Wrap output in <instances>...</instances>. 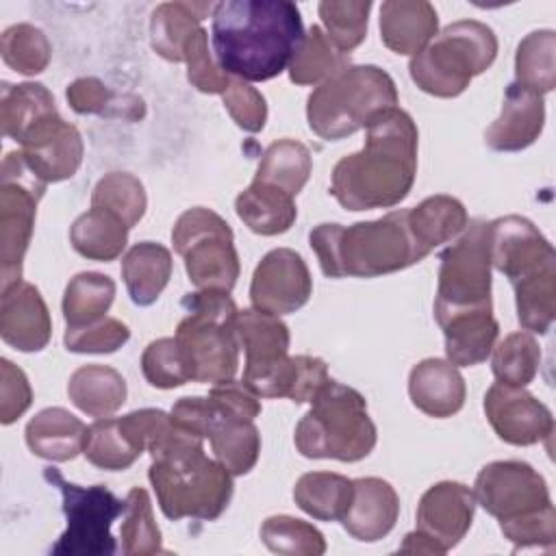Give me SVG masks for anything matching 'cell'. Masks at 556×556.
<instances>
[{"label":"cell","mask_w":556,"mask_h":556,"mask_svg":"<svg viewBox=\"0 0 556 556\" xmlns=\"http://www.w3.org/2000/svg\"><path fill=\"white\" fill-rule=\"evenodd\" d=\"M235 211L252 232L263 237L287 232L298 217L293 195L256 180L237 195Z\"/></svg>","instance_id":"f1b7e54d"},{"label":"cell","mask_w":556,"mask_h":556,"mask_svg":"<svg viewBox=\"0 0 556 556\" xmlns=\"http://www.w3.org/2000/svg\"><path fill=\"white\" fill-rule=\"evenodd\" d=\"M215 406H213V402L208 400V395L206 397H198V395H193V397H180L174 406H172V413H169V417H172V421L180 428V430H185V432H189V434H193V437H200V439H206L208 437V432H211V426H213V421H215Z\"/></svg>","instance_id":"680465c9"},{"label":"cell","mask_w":556,"mask_h":556,"mask_svg":"<svg viewBox=\"0 0 556 556\" xmlns=\"http://www.w3.org/2000/svg\"><path fill=\"white\" fill-rule=\"evenodd\" d=\"M33 402V389L26 374L9 358H0V421L4 426L20 419Z\"/></svg>","instance_id":"9f6ffc18"},{"label":"cell","mask_w":556,"mask_h":556,"mask_svg":"<svg viewBox=\"0 0 556 556\" xmlns=\"http://www.w3.org/2000/svg\"><path fill=\"white\" fill-rule=\"evenodd\" d=\"M348 65L350 54L337 50L319 26H311L300 50L289 63V78L295 85H321Z\"/></svg>","instance_id":"60d3db41"},{"label":"cell","mask_w":556,"mask_h":556,"mask_svg":"<svg viewBox=\"0 0 556 556\" xmlns=\"http://www.w3.org/2000/svg\"><path fill=\"white\" fill-rule=\"evenodd\" d=\"M439 30V17L426 0H389L380 7V39L395 54H417Z\"/></svg>","instance_id":"cb8c5ba5"},{"label":"cell","mask_w":556,"mask_h":556,"mask_svg":"<svg viewBox=\"0 0 556 556\" xmlns=\"http://www.w3.org/2000/svg\"><path fill=\"white\" fill-rule=\"evenodd\" d=\"M497 56V37L478 20H458L441 30L408 63L413 83L437 98L460 96L473 76L486 72Z\"/></svg>","instance_id":"ba28073f"},{"label":"cell","mask_w":556,"mask_h":556,"mask_svg":"<svg viewBox=\"0 0 556 556\" xmlns=\"http://www.w3.org/2000/svg\"><path fill=\"white\" fill-rule=\"evenodd\" d=\"M46 182L26 165L22 152H9L2 161L0 185V274L2 289L22 280V261L28 250L37 204L43 198Z\"/></svg>","instance_id":"7c38bea8"},{"label":"cell","mask_w":556,"mask_h":556,"mask_svg":"<svg viewBox=\"0 0 556 556\" xmlns=\"http://www.w3.org/2000/svg\"><path fill=\"white\" fill-rule=\"evenodd\" d=\"M545 124L543 96L510 83L500 117L484 130V141L495 152H519L532 146Z\"/></svg>","instance_id":"44dd1931"},{"label":"cell","mask_w":556,"mask_h":556,"mask_svg":"<svg viewBox=\"0 0 556 556\" xmlns=\"http://www.w3.org/2000/svg\"><path fill=\"white\" fill-rule=\"evenodd\" d=\"M169 276L172 254L161 243L139 241L122 258V278L137 306L154 304L167 287Z\"/></svg>","instance_id":"4316f807"},{"label":"cell","mask_w":556,"mask_h":556,"mask_svg":"<svg viewBox=\"0 0 556 556\" xmlns=\"http://www.w3.org/2000/svg\"><path fill=\"white\" fill-rule=\"evenodd\" d=\"M187 63V80L202 93H224L230 76L208 54V33L200 26L191 33L182 50Z\"/></svg>","instance_id":"816d5d0a"},{"label":"cell","mask_w":556,"mask_h":556,"mask_svg":"<svg viewBox=\"0 0 556 556\" xmlns=\"http://www.w3.org/2000/svg\"><path fill=\"white\" fill-rule=\"evenodd\" d=\"M54 98L41 83L9 85L2 83L0 124L2 135L22 143V139L41 122L56 115Z\"/></svg>","instance_id":"4dcf8cb0"},{"label":"cell","mask_w":556,"mask_h":556,"mask_svg":"<svg viewBox=\"0 0 556 556\" xmlns=\"http://www.w3.org/2000/svg\"><path fill=\"white\" fill-rule=\"evenodd\" d=\"M215 4L208 2H163L150 17V41L159 56L180 63L182 50L200 22L213 13Z\"/></svg>","instance_id":"f546056e"},{"label":"cell","mask_w":556,"mask_h":556,"mask_svg":"<svg viewBox=\"0 0 556 556\" xmlns=\"http://www.w3.org/2000/svg\"><path fill=\"white\" fill-rule=\"evenodd\" d=\"M87 428L76 415L61 406L39 410L24 430L28 450L46 460L65 463L85 450Z\"/></svg>","instance_id":"d4e9b609"},{"label":"cell","mask_w":556,"mask_h":556,"mask_svg":"<svg viewBox=\"0 0 556 556\" xmlns=\"http://www.w3.org/2000/svg\"><path fill=\"white\" fill-rule=\"evenodd\" d=\"M22 156L33 174L48 182L72 178L83 163V137L78 128L59 113L35 126L22 139Z\"/></svg>","instance_id":"d6986e66"},{"label":"cell","mask_w":556,"mask_h":556,"mask_svg":"<svg viewBox=\"0 0 556 556\" xmlns=\"http://www.w3.org/2000/svg\"><path fill=\"white\" fill-rule=\"evenodd\" d=\"M391 106H397V89L382 67L348 65L308 96L306 119L317 137L339 141Z\"/></svg>","instance_id":"52a82bcc"},{"label":"cell","mask_w":556,"mask_h":556,"mask_svg":"<svg viewBox=\"0 0 556 556\" xmlns=\"http://www.w3.org/2000/svg\"><path fill=\"white\" fill-rule=\"evenodd\" d=\"M354 495V480L332 471H308L293 486L295 504L319 521H341Z\"/></svg>","instance_id":"e575fe53"},{"label":"cell","mask_w":556,"mask_h":556,"mask_svg":"<svg viewBox=\"0 0 556 556\" xmlns=\"http://www.w3.org/2000/svg\"><path fill=\"white\" fill-rule=\"evenodd\" d=\"M541 365L539 341L528 330L510 332L493 348L491 369L500 384L526 387L534 380Z\"/></svg>","instance_id":"b9f144b4"},{"label":"cell","mask_w":556,"mask_h":556,"mask_svg":"<svg viewBox=\"0 0 556 556\" xmlns=\"http://www.w3.org/2000/svg\"><path fill=\"white\" fill-rule=\"evenodd\" d=\"M122 554L126 556H150L163 552L161 530L154 521L152 502L146 489L132 486L126 495L124 521L119 528Z\"/></svg>","instance_id":"ee69618b"},{"label":"cell","mask_w":556,"mask_h":556,"mask_svg":"<svg viewBox=\"0 0 556 556\" xmlns=\"http://www.w3.org/2000/svg\"><path fill=\"white\" fill-rule=\"evenodd\" d=\"M52 321L39 289L26 280H15L2 289L0 337L20 352H39L48 345Z\"/></svg>","instance_id":"ffe728a7"},{"label":"cell","mask_w":556,"mask_h":556,"mask_svg":"<svg viewBox=\"0 0 556 556\" xmlns=\"http://www.w3.org/2000/svg\"><path fill=\"white\" fill-rule=\"evenodd\" d=\"M484 415L495 434L510 445H534L554 432L549 408L523 387L491 384L484 393Z\"/></svg>","instance_id":"2e32d148"},{"label":"cell","mask_w":556,"mask_h":556,"mask_svg":"<svg viewBox=\"0 0 556 556\" xmlns=\"http://www.w3.org/2000/svg\"><path fill=\"white\" fill-rule=\"evenodd\" d=\"M469 217L460 200L452 195H430L417 206L408 208V228L426 252V256L441 243L452 241L467 226Z\"/></svg>","instance_id":"1f68e13d"},{"label":"cell","mask_w":556,"mask_h":556,"mask_svg":"<svg viewBox=\"0 0 556 556\" xmlns=\"http://www.w3.org/2000/svg\"><path fill=\"white\" fill-rule=\"evenodd\" d=\"M224 106L230 113L232 122L248 130V132H258L263 130L267 122V104L261 91H256L250 83L241 78H230L226 91L222 93Z\"/></svg>","instance_id":"11a10c76"},{"label":"cell","mask_w":556,"mask_h":556,"mask_svg":"<svg viewBox=\"0 0 556 556\" xmlns=\"http://www.w3.org/2000/svg\"><path fill=\"white\" fill-rule=\"evenodd\" d=\"M311 167V152L304 143L295 139H278L263 152L254 180L278 187L295 198L304 189Z\"/></svg>","instance_id":"8d00e7d4"},{"label":"cell","mask_w":556,"mask_h":556,"mask_svg":"<svg viewBox=\"0 0 556 556\" xmlns=\"http://www.w3.org/2000/svg\"><path fill=\"white\" fill-rule=\"evenodd\" d=\"M445 337V356L456 367H473L489 358L495 348L500 324L493 311L460 313L439 324Z\"/></svg>","instance_id":"484cf974"},{"label":"cell","mask_w":556,"mask_h":556,"mask_svg":"<svg viewBox=\"0 0 556 556\" xmlns=\"http://www.w3.org/2000/svg\"><path fill=\"white\" fill-rule=\"evenodd\" d=\"M408 395L421 413L445 419L463 408L467 389L456 365L443 358H426L410 369Z\"/></svg>","instance_id":"603a6c76"},{"label":"cell","mask_w":556,"mask_h":556,"mask_svg":"<svg viewBox=\"0 0 556 556\" xmlns=\"http://www.w3.org/2000/svg\"><path fill=\"white\" fill-rule=\"evenodd\" d=\"M328 380V367L321 358L308 354L287 356L269 380L263 397H289L295 404L311 402Z\"/></svg>","instance_id":"7bdbcfd3"},{"label":"cell","mask_w":556,"mask_h":556,"mask_svg":"<svg viewBox=\"0 0 556 556\" xmlns=\"http://www.w3.org/2000/svg\"><path fill=\"white\" fill-rule=\"evenodd\" d=\"M476 495L469 486L452 480L432 484L417 506V530L426 534L441 554L456 547L471 528Z\"/></svg>","instance_id":"ac0fdd59"},{"label":"cell","mask_w":556,"mask_h":556,"mask_svg":"<svg viewBox=\"0 0 556 556\" xmlns=\"http://www.w3.org/2000/svg\"><path fill=\"white\" fill-rule=\"evenodd\" d=\"M0 52L2 61L13 72L35 76L48 67L52 48L41 28L33 24H13L2 33Z\"/></svg>","instance_id":"c3c4849f"},{"label":"cell","mask_w":556,"mask_h":556,"mask_svg":"<svg viewBox=\"0 0 556 556\" xmlns=\"http://www.w3.org/2000/svg\"><path fill=\"white\" fill-rule=\"evenodd\" d=\"M235 332L245 352L243 382L263 397L267 382L289 356V326L278 315L245 308L237 313Z\"/></svg>","instance_id":"9a60e30c"},{"label":"cell","mask_w":556,"mask_h":556,"mask_svg":"<svg viewBox=\"0 0 556 556\" xmlns=\"http://www.w3.org/2000/svg\"><path fill=\"white\" fill-rule=\"evenodd\" d=\"M439 261L434 298L437 324L460 313L493 311L486 222L469 219L463 235L441 252Z\"/></svg>","instance_id":"9c48e42d"},{"label":"cell","mask_w":556,"mask_h":556,"mask_svg":"<svg viewBox=\"0 0 556 556\" xmlns=\"http://www.w3.org/2000/svg\"><path fill=\"white\" fill-rule=\"evenodd\" d=\"M308 241L328 278H376L426 258L408 228V208L352 226L319 224Z\"/></svg>","instance_id":"3957f363"},{"label":"cell","mask_w":556,"mask_h":556,"mask_svg":"<svg viewBox=\"0 0 556 556\" xmlns=\"http://www.w3.org/2000/svg\"><path fill=\"white\" fill-rule=\"evenodd\" d=\"M378 430L367 415L365 397L337 380H328L311 400V410L295 426V447L306 458L356 463L376 447Z\"/></svg>","instance_id":"8992f818"},{"label":"cell","mask_w":556,"mask_h":556,"mask_svg":"<svg viewBox=\"0 0 556 556\" xmlns=\"http://www.w3.org/2000/svg\"><path fill=\"white\" fill-rule=\"evenodd\" d=\"M141 371L148 384L156 389H174L189 382V374L174 337H161L148 343L141 354Z\"/></svg>","instance_id":"f907efd6"},{"label":"cell","mask_w":556,"mask_h":556,"mask_svg":"<svg viewBox=\"0 0 556 556\" xmlns=\"http://www.w3.org/2000/svg\"><path fill=\"white\" fill-rule=\"evenodd\" d=\"M400 497L382 478L354 480V495L341 523L356 541L374 543L387 536L397 521Z\"/></svg>","instance_id":"7402d4cb"},{"label":"cell","mask_w":556,"mask_h":556,"mask_svg":"<svg viewBox=\"0 0 556 556\" xmlns=\"http://www.w3.org/2000/svg\"><path fill=\"white\" fill-rule=\"evenodd\" d=\"M367 128L363 150L343 156L330 178V193L348 211L389 208L413 189L417 174V126L397 109L376 113Z\"/></svg>","instance_id":"7a4b0ae2"},{"label":"cell","mask_w":556,"mask_h":556,"mask_svg":"<svg viewBox=\"0 0 556 556\" xmlns=\"http://www.w3.org/2000/svg\"><path fill=\"white\" fill-rule=\"evenodd\" d=\"M91 206L117 215L128 228H132L143 217L148 198L137 176L128 172H111L104 174L93 187Z\"/></svg>","instance_id":"f6af8a7d"},{"label":"cell","mask_w":556,"mask_h":556,"mask_svg":"<svg viewBox=\"0 0 556 556\" xmlns=\"http://www.w3.org/2000/svg\"><path fill=\"white\" fill-rule=\"evenodd\" d=\"M130 339V330L115 317H102L83 328H67L63 343L76 354H111Z\"/></svg>","instance_id":"f5cc1de1"},{"label":"cell","mask_w":556,"mask_h":556,"mask_svg":"<svg viewBox=\"0 0 556 556\" xmlns=\"http://www.w3.org/2000/svg\"><path fill=\"white\" fill-rule=\"evenodd\" d=\"M261 541L274 554L321 556L326 552L324 534L308 521L291 515L267 517L261 526Z\"/></svg>","instance_id":"7dc6e473"},{"label":"cell","mask_w":556,"mask_h":556,"mask_svg":"<svg viewBox=\"0 0 556 556\" xmlns=\"http://www.w3.org/2000/svg\"><path fill=\"white\" fill-rule=\"evenodd\" d=\"M83 454L91 465L109 471H124L141 456L122 432L117 417H100L87 428Z\"/></svg>","instance_id":"bcb514c9"},{"label":"cell","mask_w":556,"mask_h":556,"mask_svg":"<svg viewBox=\"0 0 556 556\" xmlns=\"http://www.w3.org/2000/svg\"><path fill=\"white\" fill-rule=\"evenodd\" d=\"M115 300V282L106 274L80 271L63 293V317L67 328H83L106 317Z\"/></svg>","instance_id":"74e56055"},{"label":"cell","mask_w":556,"mask_h":556,"mask_svg":"<svg viewBox=\"0 0 556 556\" xmlns=\"http://www.w3.org/2000/svg\"><path fill=\"white\" fill-rule=\"evenodd\" d=\"M208 400L222 415H232V417H243L252 419L261 415V400L258 395L241 380H224L211 387Z\"/></svg>","instance_id":"6f0895ef"},{"label":"cell","mask_w":556,"mask_h":556,"mask_svg":"<svg viewBox=\"0 0 556 556\" xmlns=\"http://www.w3.org/2000/svg\"><path fill=\"white\" fill-rule=\"evenodd\" d=\"M502 534L515 543V549H526V547H554L556 539V510L554 504H547L534 513L500 521Z\"/></svg>","instance_id":"db71d44e"},{"label":"cell","mask_w":556,"mask_h":556,"mask_svg":"<svg viewBox=\"0 0 556 556\" xmlns=\"http://www.w3.org/2000/svg\"><path fill=\"white\" fill-rule=\"evenodd\" d=\"M206 439L215 458L232 476H245L254 469L261 454V434L252 419L217 413Z\"/></svg>","instance_id":"d6a6232c"},{"label":"cell","mask_w":556,"mask_h":556,"mask_svg":"<svg viewBox=\"0 0 556 556\" xmlns=\"http://www.w3.org/2000/svg\"><path fill=\"white\" fill-rule=\"evenodd\" d=\"M556 33L554 30H532L526 35L515 54V83L543 96L556 87L554 70Z\"/></svg>","instance_id":"ab89813d"},{"label":"cell","mask_w":556,"mask_h":556,"mask_svg":"<svg viewBox=\"0 0 556 556\" xmlns=\"http://www.w3.org/2000/svg\"><path fill=\"white\" fill-rule=\"evenodd\" d=\"M486 235L491 267L502 271L510 282L556 263L552 243L521 215H506L489 222Z\"/></svg>","instance_id":"e0dca14e"},{"label":"cell","mask_w":556,"mask_h":556,"mask_svg":"<svg viewBox=\"0 0 556 556\" xmlns=\"http://www.w3.org/2000/svg\"><path fill=\"white\" fill-rule=\"evenodd\" d=\"M517 319L528 332L545 334L556 317V263L513 282Z\"/></svg>","instance_id":"d590c367"},{"label":"cell","mask_w":556,"mask_h":556,"mask_svg":"<svg viewBox=\"0 0 556 556\" xmlns=\"http://www.w3.org/2000/svg\"><path fill=\"white\" fill-rule=\"evenodd\" d=\"M204 439L178 430L150 452V484L167 519H217L232 497V473L204 454Z\"/></svg>","instance_id":"277c9868"},{"label":"cell","mask_w":556,"mask_h":556,"mask_svg":"<svg viewBox=\"0 0 556 556\" xmlns=\"http://www.w3.org/2000/svg\"><path fill=\"white\" fill-rule=\"evenodd\" d=\"M128 226L113 213L91 206L70 228L72 248L89 261H115L128 243Z\"/></svg>","instance_id":"836d02e7"},{"label":"cell","mask_w":556,"mask_h":556,"mask_svg":"<svg viewBox=\"0 0 556 556\" xmlns=\"http://www.w3.org/2000/svg\"><path fill=\"white\" fill-rule=\"evenodd\" d=\"M187 315L176 328V343L191 382L232 380L239 369V339L235 332L237 304L226 291L198 289L180 302Z\"/></svg>","instance_id":"5b68a950"},{"label":"cell","mask_w":556,"mask_h":556,"mask_svg":"<svg viewBox=\"0 0 556 556\" xmlns=\"http://www.w3.org/2000/svg\"><path fill=\"white\" fill-rule=\"evenodd\" d=\"M211 17L217 65L245 83L280 76L306 35L300 9L287 0H224Z\"/></svg>","instance_id":"6da1fadb"},{"label":"cell","mask_w":556,"mask_h":556,"mask_svg":"<svg viewBox=\"0 0 556 556\" xmlns=\"http://www.w3.org/2000/svg\"><path fill=\"white\" fill-rule=\"evenodd\" d=\"M65 98L72 111L80 115H106L135 122L146 113L141 98L130 93H115L93 76L76 78L72 85H67Z\"/></svg>","instance_id":"f35d334b"},{"label":"cell","mask_w":556,"mask_h":556,"mask_svg":"<svg viewBox=\"0 0 556 556\" xmlns=\"http://www.w3.org/2000/svg\"><path fill=\"white\" fill-rule=\"evenodd\" d=\"M172 243L193 287L232 291L239 278V254L224 217L204 206L187 208L172 228Z\"/></svg>","instance_id":"8fae6325"},{"label":"cell","mask_w":556,"mask_h":556,"mask_svg":"<svg viewBox=\"0 0 556 556\" xmlns=\"http://www.w3.org/2000/svg\"><path fill=\"white\" fill-rule=\"evenodd\" d=\"M473 486L476 502L497 521H508L552 504L545 478L523 460L484 465Z\"/></svg>","instance_id":"4fadbf2b"},{"label":"cell","mask_w":556,"mask_h":556,"mask_svg":"<svg viewBox=\"0 0 556 556\" xmlns=\"http://www.w3.org/2000/svg\"><path fill=\"white\" fill-rule=\"evenodd\" d=\"M313 293V278L304 258L291 248L267 252L250 282V302L256 311L287 315L300 311Z\"/></svg>","instance_id":"5bb4252c"},{"label":"cell","mask_w":556,"mask_h":556,"mask_svg":"<svg viewBox=\"0 0 556 556\" xmlns=\"http://www.w3.org/2000/svg\"><path fill=\"white\" fill-rule=\"evenodd\" d=\"M126 380L109 365H83L67 382L72 404L89 417H111L126 402Z\"/></svg>","instance_id":"83f0119b"},{"label":"cell","mask_w":556,"mask_h":556,"mask_svg":"<svg viewBox=\"0 0 556 556\" xmlns=\"http://www.w3.org/2000/svg\"><path fill=\"white\" fill-rule=\"evenodd\" d=\"M371 2L356 0H324L317 11L326 28V37L334 43L337 50L350 54L367 35V15Z\"/></svg>","instance_id":"681fc988"},{"label":"cell","mask_w":556,"mask_h":556,"mask_svg":"<svg viewBox=\"0 0 556 556\" xmlns=\"http://www.w3.org/2000/svg\"><path fill=\"white\" fill-rule=\"evenodd\" d=\"M43 480L59 489L63 513L67 519L65 532L50 547L54 556H109L117 552L111 526L126 510V500H119L104 484L80 486L63 478L54 467L43 469Z\"/></svg>","instance_id":"30bf717a"}]
</instances>
